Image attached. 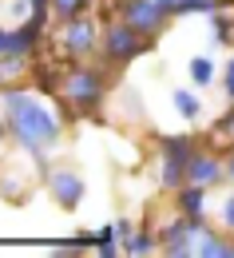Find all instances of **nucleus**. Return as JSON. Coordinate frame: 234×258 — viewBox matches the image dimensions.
Listing matches in <instances>:
<instances>
[{"instance_id":"9","label":"nucleus","mask_w":234,"mask_h":258,"mask_svg":"<svg viewBox=\"0 0 234 258\" xmlns=\"http://www.w3.org/2000/svg\"><path fill=\"white\" fill-rule=\"evenodd\" d=\"M64 44H67V52H88V48L96 44V24H92V20H80V16H71Z\"/></svg>"},{"instance_id":"21","label":"nucleus","mask_w":234,"mask_h":258,"mask_svg":"<svg viewBox=\"0 0 234 258\" xmlns=\"http://www.w3.org/2000/svg\"><path fill=\"white\" fill-rule=\"evenodd\" d=\"M226 179H230V183H234V151H230V155H226Z\"/></svg>"},{"instance_id":"5","label":"nucleus","mask_w":234,"mask_h":258,"mask_svg":"<svg viewBox=\"0 0 234 258\" xmlns=\"http://www.w3.org/2000/svg\"><path fill=\"white\" fill-rule=\"evenodd\" d=\"M222 175H226V163L214 159V155H206V151H195L191 163H187V179L183 183H195V187H218L222 183Z\"/></svg>"},{"instance_id":"4","label":"nucleus","mask_w":234,"mask_h":258,"mask_svg":"<svg viewBox=\"0 0 234 258\" xmlns=\"http://www.w3.org/2000/svg\"><path fill=\"white\" fill-rule=\"evenodd\" d=\"M103 48H107L111 60H135V56L143 52V36L123 20V24H111V28L103 32Z\"/></svg>"},{"instance_id":"14","label":"nucleus","mask_w":234,"mask_h":258,"mask_svg":"<svg viewBox=\"0 0 234 258\" xmlns=\"http://www.w3.org/2000/svg\"><path fill=\"white\" fill-rule=\"evenodd\" d=\"M151 250H155L151 234H127V254H151Z\"/></svg>"},{"instance_id":"19","label":"nucleus","mask_w":234,"mask_h":258,"mask_svg":"<svg viewBox=\"0 0 234 258\" xmlns=\"http://www.w3.org/2000/svg\"><path fill=\"white\" fill-rule=\"evenodd\" d=\"M218 215H222V226H226V230H234V195L222 203V211H218Z\"/></svg>"},{"instance_id":"13","label":"nucleus","mask_w":234,"mask_h":258,"mask_svg":"<svg viewBox=\"0 0 234 258\" xmlns=\"http://www.w3.org/2000/svg\"><path fill=\"white\" fill-rule=\"evenodd\" d=\"M175 107H179V111H183L187 119H195L202 103H199V96H191V92H175Z\"/></svg>"},{"instance_id":"2","label":"nucleus","mask_w":234,"mask_h":258,"mask_svg":"<svg viewBox=\"0 0 234 258\" xmlns=\"http://www.w3.org/2000/svg\"><path fill=\"white\" fill-rule=\"evenodd\" d=\"M191 155H195V143H191L187 135H179V139H163V171H159V183H163L167 191H179V187H183Z\"/></svg>"},{"instance_id":"16","label":"nucleus","mask_w":234,"mask_h":258,"mask_svg":"<svg viewBox=\"0 0 234 258\" xmlns=\"http://www.w3.org/2000/svg\"><path fill=\"white\" fill-rule=\"evenodd\" d=\"M24 4H32V24H36V28H44V16H48V0H24Z\"/></svg>"},{"instance_id":"10","label":"nucleus","mask_w":234,"mask_h":258,"mask_svg":"<svg viewBox=\"0 0 234 258\" xmlns=\"http://www.w3.org/2000/svg\"><path fill=\"white\" fill-rule=\"evenodd\" d=\"M195 254L202 258H234V246L226 238H218V234H210V230H195Z\"/></svg>"},{"instance_id":"7","label":"nucleus","mask_w":234,"mask_h":258,"mask_svg":"<svg viewBox=\"0 0 234 258\" xmlns=\"http://www.w3.org/2000/svg\"><path fill=\"white\" fill-rule=\"evenodd\" d=\"M48 187L56 195V203L67 207V211L84 203V179H80L75 171H52V175H48Z\"/></svg>"},{"instance_id":"8","label":"nucleus","mask_w":234,"mask_h":258,"mask_svg":"<svg viewBox=\"0 0 234 258\" xmlns=\"http://www.w3.org/2000/svg\"><path fill=\"white\" fill-rule=\"evenodd\" d=\"M64 92L75 99L80 107H92V103L103 96V84H100L96 72H71V76L64 80Z\"/></svg>"},{"instance_id":"3","label":"nucleus","mask_w":234,"mask_h":258,"mask_svg":"<svg viewBox=\"0 0 234 258\" xmlns=\"http://www.w3.org/2000/svg\"><path fill=\"white\" fill-rule=\"evenodd\" d=\"M167 16H171V12L159 4V0H127V12H123V20H127L139 36L159 32V28L167 24Z\"/></svg>"},{"instance_id":"12","label":"nucleus","mask_w":234,"mask_h":258,"mask_svg":"<svg viewBox=\"0 0 234 258\" xmlns=\"http://www.w3.org/2000/svg\"><path fill=\"white\" fill-rule=\"evenodd\" d=\"M191 80H195L199 88H206V84L214 80V60H210V56H195V60H191Z\"/></svg>"},{"instance_id":"22","label":"nucleus","mask_w":234,"mask_h":258,"mask_svg":"<svg viewBox=\"0 0 234 258\" xmlns=\"http://www.w3.org/2000/svg\"><path fill=\"white\" fill-rule=\"evenodd\" d=\"M159 4H163L167 12H179V0H159Z\"/></svg>"},{"instance_id":"20","label":"nucleus","mask_w":234,"mask_h":258,"mask_svg":"<svg viewBox=\"0 0 234 258\" xmlns=\"http://www.w3.org/2000/svg\"><path fill=\"white\" fill-rule=\"evenodd\" d=\"M222 88H226V99H234V60L226 64V80H222Z\"/></svg>"},{"instance_id":"6","label":"nucleus","mask_w":234,"mask_h":258,"mask_svg":"<svg viewBox=\"0 0 234 258\" xmlns=\"http://www.w3.org/2000/svg\"><path fill=\"white\" fill-rule=\"evenodd\" d=\"M202 219H175V223L163 230V250L167 254H195V230H199Z\"/></svg>"},{"instance_id":"17","label":"nucleus","mask_w":234,"mask_h":258,"mask_svg":"<svg viewBox=\"0 0 234 258\" xmlns=\"http://www.w3.org/2000/svg\"><path fill=\"white\" fill-rule=\"evenodd\" d=\"M52 4H56V12H60V16H75L84 0H52Z\"/></svg>"},{"instance_id":"15","label":"nucleus","mask_w":234,"mask_h":258,"mask_svg":"<svg viewBox=\"0 0 234 258\" xmlns=\"http://www.w3.org/2000/svg\"><path fill=\"white\" fill-rule=\"evenodd\" d=\"M214 8V0H179V12L183 16H191V12H210Z\"/></svg>"},{"instance_id":"1","label":"nucleus","mask_w":234,"mask_h":258,"mask_svg":"<svg viewBox=\"0 0 234 258\" xmlns=\"http://www.w3.org/2000/svg\"><path fill=\"white\" fill-rule=\"evenodd\" d=\"M4 107H8V127H12V135L32 155H40L44 147H52L60 139L56 111L48 103H40L36 96H28V92H4Z\"/></svg>"},{"instance_id":"11","label":"nucleus","mask_w":234,"mask_h":258,"mask_svg":"<svg viewBox=\"0 0 234 258\" xmlns=\"http://www.w3.org/2000/svg\"><path fill=\"white\" fill-rule=\"evenodd\" d=\"M179 211H183L187 219H202V211H206V187L183 183V187H179Z\"/></svg>"},{"instance_id":"18","label":"nucleus","mask_w":234,"mask_h":258,"mask_svg":"<svg viewBox=\"0 0 234 258\" xmlns=\"http://www.w3.org/2000/svg\"><path fill=\"white\" fill-rule=\"evenodd\" d=\"M0 56H16V40H12V32H4V28H0Z\"/></svg>"}]
</instances>
